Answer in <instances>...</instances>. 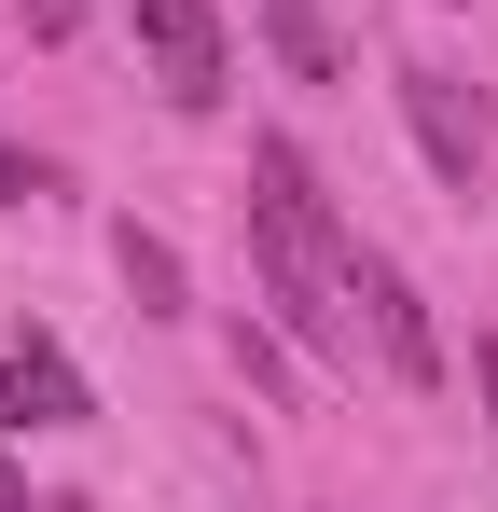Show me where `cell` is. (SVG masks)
I'll use <instances>...</instances> for the list:
<instances>
[{"label": "cell", "instance_id": "10", "mask_svg": "<svg viewBox=\"0 0 498 512\" xmlns=\"http://www.w3.org/2000/svg\"><path fill=\"white\" fill-rule=\"evenodd\" d=\"M83 28V0H28V42H70Z\"/></svg>", "mask_w": 498, "mask_h": 512}, {"label": "cell", "instance_id": "5", "mask_svg": "<svg viewBox=\"0 0 498 512\" xmlns=\"http://www.w3.org/2000/svg\"><path fill=\"white\" fill-rule=\"evenodd\" d=\"M402 125H415V153H429V167H443V194H471V180H485V111H471V97H457V70H429V56H415L402 84Z\"/></svg>", "mask_w": 498, "mask_h": 512}, {"label": "cell", "instance_id": "6", "mask_svg": "<svg viewBox=\"0 0 498 512\" xmlns=\"http://www.w3.org/2000/svg\"><path fill=\"white\" fill-rule=\"evenodd\" d=\"M0 416H28V429H83V374L56 360L42 333H14V374H0Z\"/></svg>", "mask_w": 498, "mask_h": 512}, {"label": "cell", "instance_id": "9", "mask_svg": "<svg viewBox=\"0 0 498 512\" xmlns=\"http://www.w3.org/2000/svg\"><path fill=\"white\" fill-rule=\"evenodd\" d=\"M236 374H249V388H291V360H277V333H263V319H236Z\"/></svg>", "mask_w": 498, "mask_h": 512}, {"label": "cell", "instance_id": "3", "mask_svg": "<svg viewBox=\"0 0 498 512\" xmlns=\"http://www.w3.org/2000/svg\"><path fill=\"white\" fill-rule=\"evenodd\" d=\"M139 56L166 70L180 111H208V97L236 84V42H222V14H208V0H139Z\"/></svg>", "mask_w": 498, "mask_h": 512}, {"label": "cell", "instance_id": "2", "mask_svg": "<svg viewBox=\"0 0 498 512\" xmlns=\"http://www.w3.org/2000/svg\"><path fill=\"white\" fill-rule=\"evenodd\" d=\"M332 277H346V305L374 319V360H388L402 388H443V333H429V305H415V277H402V263H388V250H346Z\"/></svg>", "mask_w": 498, "mask_h": 512}, {"label": "cell", "instance_id": "11", "mask_svg": "<svg viewBox=\"0 0 498 512\" xmlns=\"http://www.w3.org/2000/svg\"><path fill=\"white\" fill-rule=\"evenodd\" d=\"M28 194H42V167H28V153L0 139V208H28Z\"/></svg>", "mask_w": 498, "mask_h": 512}, {"label": "cell", "instance_id": "4", "mask_svg": "<svg viewBox=\"0 0 498 512\" xmlns=\"http://www.w3.org/2000/svg\"><path fill=\"white\" fill-rule=\"evenodd\" d=\"M249 222H277L291 250H319V263H346L360 236L332 222V194H319V167L291 153V139H249Z\"/></svg>", "mask_w": 498, "mask_h": 512}, {"label": "cell", "instance_id": "7", "mask_svg": "<svg viewBox=\"0 0 498 512\" xmlns=\"http://www.w3.org/2000/svg\"><path fill=\"white\" fill-rule=\"evenodd\" d=\"M111 263H125L139 319H180V250H166V236H139V222H125V236H111Z\"/></svg>", "mask_w": 498, "mask_h": 512}, {"label": "cell", "instance_id": "1", "mask_svg": "<svg viewBox=\"0 0 498 512\" xmlns=\"http://www.w3.org/2000/svg\"><path fill=\"white\" fill-rule=\"evenodd\" d=\"M249 291H263V319H277L291 346H319V360H346V305H332L346 277H332L319 250H291L277 222H249Z\"/></svg>", "mask_w": 498, "mask_h": 512}, {"label": "cell", "instance_id": "8", "mask_svg": "<svg viewBox=\"0 0 498 512\" xmlns=\"http://www.w3.org/2000/svg\"><path fill=\"white\" fill-rule=\"evenodd\" d=\"M263 14H277V56H291L305 84H332V70H346V56H332V28H319V0H263Z\"/></svg>", "mask_w": 498, "mask_h": 512}]
</instances>
